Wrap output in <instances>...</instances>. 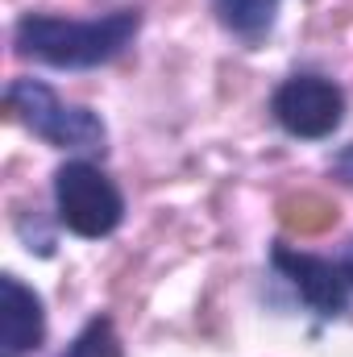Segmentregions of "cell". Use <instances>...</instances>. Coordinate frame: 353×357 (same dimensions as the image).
<instances>
[{
  "label": "cell",
  "mask_w": 353,
  "mask_h": 357,
  "mask_svg": "<svg viewBox=\"0 0 353 357\" xmlns=\"http://www.w3.org/2000/svg\"><path fill=\"white\" fill-rule=\"evenodd\" d=\"M142 29V13L133 8H117L108 17L96 21H67L54 13H25L13 29V46L21 59H38L46 67H63V71H91L112 63L117 54H125L133 46Z\"/></svg>",
  "instance_id": "cell-1"
},
{
  "label": "cell",
  "mask_w": 353,
  "mask_h": 357,
  "mask_svg": "<svg viewBox=\"0 0 353 357\" xmlns=\"http://www.w3.org/2000/svg\"><path fill=\"white\" fill-rule=\"evenodd\" d=\"M4 108L13 112V121H21L33 137H42L54 150L88 154V150H104L108 142V129L91 108L67 104L42 79H13L4 88Z\"/></svg>",
  "instance_id": "cell-2"
},
{
  "label": "cell",
  "mask_w": 353,
  "mask_h": 357,
  "mask_svg": "<svg viewBox=\"0 0 353 357\" xmlns=\"http://www.w3.org/2000/svg\"><path fill=\"white\" fill-rule=\"evenodd\" d=\"M54 208H59V225L88 241L117 233L125 220L121 187L84 158H71L54 171Z\"/></svg>",
  "instance_id": "cell-3"
},
{
  "label": "cell",
  "mask_w": 353,
  "mask_h": 357,
  "mask_svg": "<svg viewBox=\"0 0 353 357\" xmlns=\"http://www.w3.org/2000/svg\"><path fill=\"white\" fill-rule=\"evenodd\" d=\"M270 266L278 270V278L291 282V291L303 299V307L316 312L320 320H341L353 307V241L333 258L291 250L278 241L270 250Z\"/></svg>",
  "instance_id": "cell-4"
},
{
  "label": "cell",
  "mask_w": 353,
  "mask_h": 357,
  "mask_svg": "<svg viewBox=\"0 0 353 357\" xmlns=\"http://www.w3.org/2000/svg\"><path fill=\"white\" fill-rule=\"evenodd\" d=\"M270 116L283 133L320 142L333 137L345 121V91L324 75H291L270 96Z\"/></svg>",
  "instance_id": "cell-5"
},
{
  "label": "cell",
  "mask_w": 353,
  "mask_h": 357,
  "mask_svg": "<svg viewBox=\"0 0 353 357\" xmlns=\"http://www.w3.org/2000/svg\"><path fill=\"white\" fill-rule=\"evenodd\" d=\"M46 341V307L17 274H0V349L4 357L29 354Z\"/></svg>",
  "instance_id": "cell-6"
},
{
  "label": "cell",
  "mask_w": 353,
  "mask_h": 357,
  "mask_svg": "<svg viewBox=\"0 0 353 357\" xmlns=\"http://www.w3.org/2000/svg\"><path fill=\"white\" fill-rule=\"evenodd\" d=\"M212 13L241 42H262L266 33L274 29L278 0H212Z\"/></svg>",
  "instance_id": "cell-7"
},
{
  "label": "cell",
  "mask_w": 353,
  "mask_h": 357,
  "mask_svg": "<svg viewBox=\"0 0 353 357\" xmlns=\"http://www.w3.org/2000/svg\"><path fill=\"white\" fill-rule=\"evenodd\" d=\"M59 357H121V337L108 316H91Z\"/></svg>",
  "instance_id": "cell-8"
},
{
  "label": "cell",
  "mask_w": 353,
  "mask_h": 357,
  "mask_svg": "<svg viewBox=\"0 0 353 357\" xmlns=\"http://www.w3.org/2000/svg\"><path fill=\"white\" fill-rule=\"evenodd\" d=\"M337 171L345 175V183H353V146L345 150V154H341V158H337Z\"/></svg>",
  "instance_id": "cell-9"
}]
</instances>
